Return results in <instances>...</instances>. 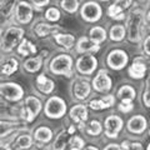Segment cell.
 <instances>
[{"mask_svg": "<svg viewBox=\"0 0 150 150\" xmlns=\"http://www.w3.org/2000/svg\"><path fill=\"white\" fill-rule=\"evenodd\" d=\"M0 94L8 101L18 103L23 100V98H24V89L18 83L6 81L1 83V85H0Z\"/></svg>", "mask_w": 150, "mask_h": 150, "instance_id": "obj_6", "label": "cell"}, {"mask_svg": "<svg viewBox=\"0 0 150 150\" xmlns=\"http://www.w3.org/2000/svg\"><path fill=\"white\" fill-rule=\"evenodd\" d=\"M133 3H134V0H115V1L108 8L106 14L111 19L121 20V19L125 18L124 11L133 5Z\"/></svg>", "mask_w": 150, "mask_h": 150, "instance_id": "obj_13", "label": "cell"}, {"mask_svg": "<svg viewBox=\"0 0 150 150\" xmlns=\"http://www.w3.org/2000/svg\"><path fill=\"white\" fill-rule=\"evenodd\" d=\"M146 150H150V144H149V146H148V149Z\"/></svg>", "mask_w": 150, "mask_h": 150, "instance_id": "obj_45", "label": "cell"}, {"mask_svg": "<svg viewBox=\"0 0 150 150\" xmlns=\"http://www.w3.org/2000/svg\"><path fill=\"white\" fill-rule=\"evenodd\" d=\"M67 101L58 95H53L46 100L44 105V114L49 119H62L67 114Z\"/></svg>", "mask_w": 150, "mask_h": 150, "instance_id": "obj_4", "label": "cell"}, {"mask_svg": "<svg viewBox=\"0 0 150 150\" xmlns=\"http://www.w3.org/2000/svg\"><path fill=\"white\" fill-rule=\"evenodd\" d=\"M124 121L118 115H109L104 121L105 135L109 139H115L119 137L121 129H123Z\"/></svg>", "mask_w": 150, "mask_h": 150, "instance_id": "obj_12", "label": "cell"}, {"mask_svg": "<svg viewBox=\"0 0 150 150\" xmlns=\"http://www.w3.org/2000/svg\"><path fill=\"white\" fill-rule=\"evenodd\" d=\"M148 65L145 62H142V59L138 58L134 60V63L130 65L128 69V75L131 79H135V80H140L145 76V73H146Z\"/></svg>", "mask_w": 150, "mask_h": 150, "instance_id": "obj_19", "label": "cell"}, {"mask_svg": "<svg viewBox=\"0 0 150 150\" xmlns=\"http://www.w3.org/2000/svg\"><path fill=\"white\" fill-rule=\"evenodd\" d=\"M126 36V26L124 25H112L110 28L109 31V38L111 41H115V43H119V41H123Z\"/></svg>", "mask_w": 150, "mask_h": 150, "instance_id": "obj_29", "label": "cell"}, {"mask_svg": "<svg viewBox=\"0 0 150 150\" xmlns=\"http://www.w3.org/2000/svg\"><path fill=\"white\" fill-rule=\"evenodd\" d=\"M31 4L36 8H44L50 4V0H30Z\"/></svg>", "mask_w": 150, "mask_h": 150, "instance_id": "obj_39", "label": "cell"}, {"mask_svg": "<svg viewBox=\"0 0 150 150\" xmlns=\"http://www.w3.org/2000/svg\"><path fill=\"white\" fill-rule=\"evenodd\" d=\"M116 98H119L120 101H131L133 103L137 98V91L135 89L129 85V84H125V85H121L118 91H116Z\"/></svg>", "mask_w": 150, "mask_h": 150, "instance_id": "obj_26", "label": "cell"}, {"mask_svg": "<svg viewBox=\"0 0 150 150\" xmlns=\"http://www.w3.org/2000/svg\"><path fill=\"white\" fill-rule=\"evenodd\" d=\"M43 110V103L35 95H29L25 98L24 105L21 108V116L24 121L31 123L36 119V116Z\"/></svg>", "mask_w": 150, "mask_h": 150, "instance_id": "obj_5", "label": "cell"}, {"mask_svg": "<svg viewBox=\"0 0 150 150\" xmlns=\"http://www.w3.org/2000/svg\"><path fill=\"white\" fill-rule=\"evenodd\" d=\"M84 130L90 137H99L103 133V125L99 120H91L90 123L84 126Z\"/></svg>", "mask_w": 150, "mask_h": 150, "instance_id": "obj_32", "label": "cell"}, {"mask_svg": "<svg viewBox=\"0 0 150 150\" xmlns=\"http://www.w3.org/2000/svg\"><path fill=\"white\" fill-rule=\"evenodd\" d=\"M99 50H100V45L94 43L90 38H85V36H81L76 41V45H75V51L78 54H93V53H98Z\"/></svg>", "mask_w": 150, "mask_h": 150, "instance_id": "obj_16", "label": "cell"}, {"mask_svg": "<svg viewBox=\"0 0 150 150\" xmlns=\"http://www.w3.org/2000/svg\"><path fill=\"white\" fill-rule=\"evenodd\" d=\"M143 50L148 56H150V35H148L145 38V40L143 43Z\"/></svg>", "mask_w": 150, "mask_h": 150, "instance_id": "obj_40", "label": "cell"}, {"mask_svg": "<svg viewBox=\"0 0 150 150\" xmlns=\"http://www.w3.org/2000/svg\"><path fill=\"white\" fill-rule=\"evenodd\" d=\"M69 146L71 149H75V150H84L85 142H84L83 138L78 137V135H73L69 140Z\"/></svg>", "mask_w": 150, "mask_h": 150, "instance_id": "obj_35", "label": "cell"}, {"mask_svg": "<svg viewBox=\"0 0 150 150\" xmlns=\"http://www.w3.org/2000/svg\"><path fill=\"white\" fill-rule=\"evenodd\" d=\"M129 63V55L123 49H114L109 51L106 56V65L110 69L119 71V70L124 69Z\"/></svg>", "mask_w": 150, "mask_h": 150, "instance_id": "obj_8", "label": "cell"}, {"mask_svg": "<svg viewBox=\"0 0 150 150\" xmlns=\"http://www.w3.org/2000/svg\"><path fill=\"white\" fill-rule=\"evenodd\" d=\"M115 104V96L111 94H106L101 98H96V99H91L89 101L88 106L93 110H105L109 109Z\"/></svg>", "mask_w": 150, "mask_h": 150, "instance_id": "obj_18", "label": "cell"}, {"mask_svg": "<svg viewBox=\"0 0 150 150\" xmlns=\"http://www.w3.org/2000/svg\"><path fill=\"white\" fill-rule=\"evenodd\" d=\"M104 150H125V149H124L123 146H121V145H119V144H114V143H111V144H108Z\"/></svg>", "mask_w": 150, "mask_h": 150, "instance_id": "obj_41", "label": "cell"}, {"mask_svg": "<svg viewBox=\"0 0 150 150\" xmlns=\"http://www.w3.org/2000/svg\"><path fill=\"white\" fill-rule=\"evenodd\" d=\"M144 25V10L140 6L130 11L126 20V38L130 43L138 44L142 40Z\"/></svg>", "mask_w": 150, "mask_h": 150, "instance_id": "obj_1", "label": "cell"}, {"mask_svg": "<svg viewBox=\"0 0 150 150\" xmlns=\"http://www.w3.org/2000/svg\"><path fill=\"white\" fill-rule=\"evenodd\" d=\"M84 150H99L96 146H94V145H88V146L84 148Z\"/></svg>", "mask_w": 150, "mask_h": 150, "instance_id": "obj_42", "label": "cell"}, {"mask_svg": "<svg viewBox=\"0 0 150 150\" xmlns=\"http://www.w3.org/2000/svg\"><path fill=\"white\" fill-rule=\"evenodd\" d=\"M24 29L20 26H10L3 33L1 36V50L3 53H11L15 49V46H19L21 40L24 39Z\"/></svg>", "mask_w": 150, "mask_h": 150, "instance_id": "obj_3", "label": "cell"}, {"mask_svg": "<svg viewBox=\"0 0 150 150\" xmlns=\"http://www.w3.org/2000/svg\"><path fill=\"white\" fill-rule=\"evenodd\" d=\"M126 128L131 134H137L140 135L143 134L148 128V120L145 119V116L143 115H134L128 120L126 123Z\"/></svg>", "mask_w": 150, "mask_h": 150, "instance_id": "obj_17", "label": "cell"}, {"mask_svg": "<svg viewBox=\"0 0 150 150\" xmlns=\"http://www.w3.org/2000/svg\"><path fill=\"white\" fill-rule=\"evenodd\" d=\"M143 104L150 108V75H148L146 81H145V89L143 93Z\"/></svg>", "mask_w": 150, "mask_h": 150, "instance_id": "obj_36", "label": "cell"}, {"mask_svg": "<svg viewBox=\"0 0 150 150\" xmlns=\"http://www.w3.org/2000/svg\"><path fill=\"white\" fill-rule=\"evenodd\" d=\"M91 86L90 83L84 80V79H76L73 84V96L78 100H85L90 96L91 94Z\"/></svg>", "mask_w": 150, "mask_h": 150, "instance_id": "obj_14", "label": "cell"}, {"mask_svg": "<svg viewBox=\"0 0 150 150\" xmlns=\"http://www.w3.org/2000/svg\"><path fill=\"white\" fill-rule=\"evenodd\" d=\"M106 36H108L106 30H105V28H103V26L95 25V26L90 28V30H89V38H90L94 43H96L99 45L106 40Z\"/></svg>", "mask_w": 150, "mask_h": 150, "instance_id": "obj_28", "label": "cell"}, {"mask_svg": "<svg viewBox=\"0 0 150 150\" xmlns=\"http://www.w3.org/2000/svg\"><path fill=\"white\" fill-rule=\"evenodd\" d=\"M79 5H80V0H62L60 6L68 14H75L78 11Z\"/></svg>", "mask_w": 150, "mask_h": 150, "instance_id": "obj_33", "label": "cell"}, {"mask_svg": "<svg viewBox=\"0 0 150 150\" xmlns=\"http://www.w3.org/2000/svg\"><path fill=\"white\" fill-rule=\"evenodd\" d=\"M91 85H93V89L95 91L108 94L112 86V80H111L109 73H108L105 69H101L95 74Z\"/></svg>", "mask_w": 150, "mask_h": 150, "instance_id": "obj_11", "label": "cell"}, {"mask_svg": "<svg viewBox=\"0 0 150 150\" xmlns=\"http://www.w3.org/2000/svg\"><path fill=\"white\" fill-rule=\"evenodd\" d=\"M80 16L86 23H96L103 16V9L95 1H85L80 9Z\"/></svg>", "mask_w": 150, "mask_h": 150, "instance_id": "obj_9", "label": "cell"}, {"mask_svg": "<svg viewBox=\"0 0 150 150\" xmlns=\"http://www.w3.org/2000/svg\"><path fill=\"white\" fill-rule=\"evenodd\" d=\"M33 13H34V8L30 3L25 1V0H19L14 9V18L18 24L28 25L33 20V16H34Z\"/></svg>", "mask_w": 150, "mask_h": 150, "instance_id": "obj_7", "label": "cell"}, {"mask_svg": "<svg viewBox=\"0 0 150 150\" xmlns=\"http://www.w3.org/2000/svg\"><path fill=\"white\" fill-rule=\"evenodd\" d=\"M70 150H75V149H71V148H70Z\"/></svg>", "mask_w": 150, "mask_h": 150, "instance_id": "obj_46", "label": "cell"}, {"mask_svg": "<svg viewBox=\"0 0 150 150\" xmlns=\"http://www.w3.org/2000/svg\"><path fill=\"white\" fill-rule=\"evenodd\" d=\"M53 130L48 126H39V128H36L35 131H34V135H33V138H34L35 142H38L39 144H41V146H43V144H48L51 142V139H53Z\"/></svg>", "mask_w": 150, "mask_h": 150, "instance_id": "obj_24", "label": "cell"}, {"mask_svg": "<svg viewBox=\"0 0 150 150\" xmlns=\"http://www.w3.org/2000/svg\"><path fill=\"white\" fill-rule=\"evenodd\" d=\"M74 59L70 54H58L50 60L49 71L54 75H62V76L71 78L74 74Z\"/></svg>", "mask_w": 150, "mask_h": 150, "instance_id": "obj_2", "label": "cell"}, {"mask_svg": "<svg viewBox=\"0 0 150 150\" xmlns=\"http://www.w3.org/2000/svg\"><path fill=\"white\" fill-rule=\"evenodd\" d=\"M33 138L29 134H21L14 140V142L9 145L5 150H26L33 146Z\"/></svg>", "mask_w": 150, "mask_h": 150, "instance_id": "obj_21", "label": "cell"}, {"mask_svg": "<svg viewBox=\"0 0 150 150\" xmlns=\"http://www.w3.org/2000/svg\"><path fill=\"white\" fill-rule=\"evenodd\" d=\"M19 62L15 58H9L1 64V75L3 76H10L15 71H18Z\"/></svg>", "mask_w": 150, "mask_h": 150, "instance_id": "obj_30", "label": "cell"}, {"mask_svg": "<svg viewBox=\"0 0 150 150\" xmlns=\"http://www.w3.org/2000/svg\"><path fill=\"white\" fill-rule=\"evenodd\" d=\"M88 108L84 104H75L69 111V116L74 124L79 126H85V121L88 120Z\"/></svg>", "mask_w": 150, "mask_h": 150, "instance_id": "obj_15", "label": "cell"}, {"mask_svg": "<svg viewBox=\"0 0 150 150\" xmlns=\"http://www.w3.org/2000/svg\"><path fill=\"white\" fill-rule=\"evenodd\" d=\"M62 18V13L58 8L55 6H50L46 9L45 11V19L46 20H49L51 23H55V21H59V19Z\"/></svg>", "mask_w": 150, "mask_h": 150, "instance_id": "obj_34", "label": "cell"}, {"mask_svg": "<svg viewBox=\"0 0 150 150\" xmlns=\"http://www.w3.org/2000/svg\"><path fill=\"white\" fill-rule=\"evenodd\" d=\"M70 138H71V134L69 133V130L68 129H63L58 135H56L51 149L53 150H64L65 146H68L69 145Z\"/></svg>", "mask_w": 150, "mask_h": 150, "instance_id": "obj_27", "label": "cell"}, {"mask_svg": "<svg viewBox=\"0 0 150 150\" xmlns=\"http://www.w3.org/2000/svg\"><path fill=\"white\" fill-rule=\"evenodd\" d=\"M34 33L36 34V36L39 38H45L50 35L51 33H55L56 31H60L62 30V28L58 26V25H50V24H46V23H38V24H35L34 26Z\"/></svg>", "mask_w": 150, "mask_h": 150, "instance_id": "obj_25", "label": "cell"}, {"mask_svg": "<svg viewBox=\"0 0 150 150\" xmlns=\"http://www.w3.org/2000/svg\"><path fill=\"white\" fill-rule=\"evenodd\" d=\"M76 71L81 75H93L98 68V59L93 54H84L79 56L75 63Z\"/></svg>", "mask_w": 150, "mask_h": 150, "instance_id": "obj_10", "label": "cell"}, {"mask_svg": "<svg viewBox=\"0 0 150 150\" xmlns=\"http://www.w3.org/2000/svg\"><path fill=\"white\" fill-rule=\"evenodd\" d=\"M149 135H150V130H149Z\"/></svg>", "mask_w": 150, "mask_h": 150, "instance_id": "obj_47", "label": "cell"}, {"mask_svg": "<svg viewBox=\"0 0 150 150\" xmlns=\"http://www.w3.org/2000/svg\"><path fill=\"white\" fill-rule=\"evenodd\" d=\"M146 19H148V21L150 23V10L148 11V14H146Z\"/></svg>", "mask_w": 150, "mask_h": 150, "instance_id": "obj_43", "label": "cell"}, {"mask_svg": "<svg viewBox=\"0 0 150 150\" xmlns=\"http://www.w3.org/2000/svg\"><path fill=\"white\" fill-rule=\"evenodd\" d=\"M133 103L131 101H120V104H119V110L121 112H130L131 110H133Z\"/></svg>", "mask_w": 150, "mask_h": 150, "instance_id": "obj_38", "label": "cell"}, {"mask_svg": "<svg viewBox=\"0 0 150 150\" xmlns=\"http://www.w3.org/2000/svg\"><path fill=\"white\" fill-rule=\"evenodd\" d=\"M100 1H109V0H100Z\"/></svg>", "mask_w": 150, "mask_h": 150, "instance_id": "obj_44", "label": "cell"}, {"mask_svg": "<svg viewBox=\"0 0 150 150\" xmlns=\"http://www.w3.org/2000/svg\"><path fill=\"white\" fill-rule=\"evenodd\" d=\"M43 58H44V51L41 55L33 56V58H28L24 63H23V68L26 73L29 74H35L43 68Z\"/></svg>", "mask_w": 150, "mask_h": 150, "instance_id": "obj_23", "label": "cell"}, {"mask_svg": "<svg viewBox=\"0 0 150 150\" xmlns=\"http://www.w3.org/2000/svg\"><path fill=\"white\" fill-rule=\"evenodd\" d=\"M18 54L19 55H23V56H29L36 53V46L34 43H31L29 39H23L21 43L19 44L18 46Z\"/></svg>", "mask_w": 150, "mask_h": 150, "instance_id": "obj_31", "label": "cell"}, {"mask_svg": "<svg viewBox=\"0 0 150 150\" xmlns=\"http://www.w3.org/2000/svg\"><path fill=\"white\" fill-rule=\"evenodd\" d=\"M121 146L125 150H144L142 143L139 142H129V140H124L121 143Z\"/></svg>", "mask_w": 150, "mask_h": 150, "instance_id": "obj_37", "label": "cell"}, {"mask_svg": "<svg viewBox=\"0 0 150 150\" xmlns=\"http://www.w3.org/2000/svg\"><path fill=\"white\" fill-rule=\"evenodd\" d=\"M35 86L41 94L50 95L55 89V83L51 79H49L45 74H40V75H38V78L35 80Z\"/></svg>", "mask_w": 150, "mask_h": 150, "instance_id": "obj_20", "label": "cell"}, {"mask_svg": "<svg viewBox=\"0 0 150 150\" xmlns=\"http://www.w3.org/2000/svg\"><path fill=\"white\" fill-rule=\"evenodd\" d=\"M54 40L59 46H62L65 50H71L75 45V36L70 33H55L54 34Z\"/></svg>", "mask_w": 150, "mask_h": 150, "instance_id": "obj_22", "label": "cell"}]
</instances>
